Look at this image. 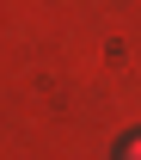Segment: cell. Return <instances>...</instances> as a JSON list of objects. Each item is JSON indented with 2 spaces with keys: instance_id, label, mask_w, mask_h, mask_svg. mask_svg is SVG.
Returning a JSON list of instances; mask_svg holds the SVG:
<instances>
[{
  "instance_id": "1",
  "label": "cell",
  "mask_w": 141,
  "mask_h": 160,
  "mask_svg": "<svg viewBox=\"0 0 141 160\" xmlns=\"http://www.w3.org/2000/svg\"><path fill=\"white\" fill-rule=\"evenodd\" d=\"M117 160H141V129H129V136L117 142Z\"/></svg>"
}]
</instances>
